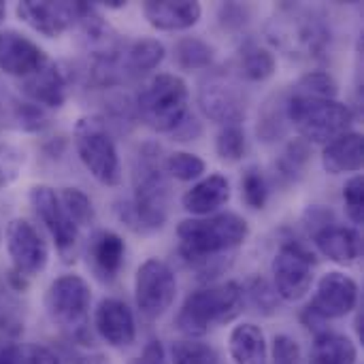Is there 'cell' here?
<instances>
[{
    "mask_svg": "<svg viewBox=\"0 0 364 364\" xmlns=\"http://www.w3.org/2000/svg\"><path fill=\"white\" fill-rule=\"evenodd\" d=\"M17 17L43 36H60L77 21H83L92 11L87 2H36L23 0L17 4Z\"/></svg>",
    "mask_w": 364,
    "mask_h": 364,
    "instance_id": "obj_13",
    "label": "cell"
},
{
    "mask_svg": "<svg viewBox=\"0 0 364 364\" xmlns=\"http://www.w3.org/2000/svg\"><path fill=\"white\" fill-rule=\"evenodd\" d=\"M77 364H102V363H100V358H81Z\"/></svg>",
    "mask_w": 364,
    "mask_h": 364,
    "instance_id": "obj_45",
    "label": "cell"
},
{
    "mask_svg": "<svg viewBox=\"0 0 364 364\" xmlns=\"http://www.w3.org/2000/svg\"><path fill=\"white\" fill-rule=\"evenodd\" d=\"M0 364H60V358L38 343H0Z\"/></svg>",
    "mask_w": 364,
    "mask_h": 364,
    "instance_id": "obj_29",
    "label": "cell"
},
{
    "mask_svg": "<svg viewBox=\"0 0 364 364\" xmlns=\"http://www.w3.org/2000/svg\"><path fill=\"white\" fill-rule=\"evenodd\" d=\"M364 139L360 132H346L331 141L322 151V166L331 175L358 173L363 168Z\"/></svg>",
    "mask_w": 364,
    "mask_h": 364,
    "instance_id": "obj_23",
    "label": "cell"
},
{
    "mask_svg": "<svg viewBox=\"0 0 364 364\" xmlns=\"http://www.w3.org/2000/svg\"><path fill=\"white\" fill-rule=\"evenodd\" d=\"M190 92L181 77L160 73L151 77L136 94V111L145 126L156 132H175V128L190 115Z\"/></svg>",
    "mask_w": 364,
    "mask_h": 364,
    "instance_id": "obj_6",
    "label": "cell"
},
{
    "mask_svg": "<svg viewBox=\"0 0 364 364\" xmlns=\"http://www.w3.org/2000/svg\"><path fill=\"white\" fill-rule=\"evenodd\" d=\"M307 162H309V143L303 139H294L292 143H288V147L275 162L277 177L284 183H292L303 175Z\"/></svg>",
    "mask_w": 364,
    "mask_h": 364,
    "instance_id": "obj_30",
    "label": "cell"
},
{
    "mask_svg": "<svg viewBox=\"0 0 364 364\" xmlns=\"http://www.w3.org/2000/svg\"><path fill=\"white\" fill-rule=\"evenodd\" d=\"M126 256L124 239L113 230H98L87 241V264L100 282H113Z\"/></svg>",
    "mask_w": 364,
    "mask_h": 364,
    "instance_id": "obj_19",
    "label": "cell"
},
{
    "mask_svg": "<svg viewBox=\"0 0 364 364\" xmlns=\"http://www.w3.org/2000/svg\"><path fill=\"white\" fill-rule=\"evenodd\" d=\"M213 53L215 49L207 41L196 38V36H186L177 41L175 45V60L186 70H200V68L211 66Z\"/></svg>",
    "mask_w": 364,
    "mask_h": 364,
    "instance_id": "obj_28",
    "label": "cell"
},
{
    "mask_svg": "<svg viewBox=\"0 0 364 364\" xmlns=\"http://www.w3.org/2000/svg\"><path fill=\"white\" fill-rule=\"evenodd\" d=\"M200 111L224 126H239L245 119V98L237 83L222 75L209 77L198 90Z\"/></svg>",
    "mask_w": 364,
    "mask_h": 364,
    "instance_id": "obj_15",
    "label": "cell"
},
{
    "mask_svg": "<svg viewBox=\"0 0 364 364\" xmlns=\"http://www.w3.org/2000/svg\"><path fill=\"white\" fill-rule=\"evenodd\" d=\"M64 211L68 213V218L73 220V224L77 228H83V226H92L94 224V207H92V200L90 196L79 190V188H62L60 194H58Z\"/></svg>",
    "mask_w": 364,
    "mask_h": 364,
    "instance_id": "obj_31",
    "label": "cell"
},
{
    "mask_svg": "<svg viewBox=\"0 0 364 364\" xmlns=\"http://www.w3.org/2000/svg\"><path fill=\"white\" fill-rule=\"evenodd\" d=\"M250 296H252L254 305H256L260 311H264V314L275 311L277 294H275V290H271V288H269V284H267L262 277L252 279V284H250Z\"/></svg>",
    "mask_w": 364,
    "mask_h": 364,
    "instance_id": "obj_40",
    "label": "cell"
},
{
    "mask_svg": "<svg viewBox=\"0 0 364 364\" xmlns=\"http://www.w3.org/2000/svg\"><path fill=\"white\" fill-rule=\"evenodd\" d=\"M141 9L147 23L162 32L188 30L196 26L203 15V6L194 0H147Z\"/></svg>",
    "mask_w": 364,
    "mask_h": 364,
    "instance_id": "obj_18",
    "label": "cell"
},
{
    "mask_svg": "<svg viewBox=\"0 0 364 364\" xmlns=\"http://www.w3.org/2000/svg\"><path fill=\"white\" fill-rule=\"evenodd\" d=\"M47 62L43 49L15 30L0 32V70L11 77H30Z\"/></svg>",
    "mask_w": 364,
    "mask_h": 364,
    "instance_id": "obj_17",
    "label": "cell"
},
{
    "mask_svg": "<svg viewBox=\"0 0 364 364\" xmlns=\"http://www.w3.org/2000/svg\"><path fill=\"white\" fill-rule=\"evenodd\" d=\"M294 94H303V96H320V98H337L339 85L335 81V77L326 70H309L305 73L294 85L292 90Z\"/></svg>",
    "mask_w": 364,
    "mask_h": 364,
    "instance_id": "obj_33",
    "label": "cell"
},
{
    "mask_svg": "<svg viewBox=\"0 0 364 364\" xmlns=\"http://www.w3.org/2000/svg\"><path fill=\"white\" fill-rule=\"evenodd\" d=\"M364 183L363 175H354L352 179L346 181L343 186V203H346V211L348 218L352 220V224L360 226L364 220V205H363Z\"/></svg>",
    "mask_w": 364,
    "mask_h": 364,
    "instance_id": "obj_38",
    "label": "cell"
},
{
    "mask_svg": "<svg viewBox=\"0 0 364 364\" xmlns=\"http://www.w3.org/2000/svg\"><path fill=\"white\" fill-rule=\"evenodd\" d=\"M177 296V277L173 269L158 260H145L134 275V301L145 320L162 318Z\"/></svg>",
    "mask_w": 364,
    "mask_h": 364,
    "instance_id": "obj_9",
    "label": "cell"
},
{
    "mask_svg": "<svg viewBox=\"0 0 364 364\" xmlns=\"http://www.w3.org/2000/svg\"><path fill=\"white\" fill-rule=\"evenodd\" d=\"M30 205L34 213L38 215V220L45 224V228L49 230L51 239L55 241L60 256L66 262H70L77 252L79 228L73 224V220L64 211L55 190H51L49 186H34L30 190Z\"/></svg>",
    "mask_w": 364,
    "mask_h": 364,
    "instance_id": "obj_14",
    "label": "cell"
},
{
    "mask_svg": "<svg viewBox=\"0 0 364 364\" xmlns=\"http://www.w3.org/2000/svg\"><path fill=\"white\" fill-rule=\"evenodd\" d=\"M215 151L226 162H239L245 154V132L241 126H224L215 139Z\"/></svg>",
    "mask_w": 364,
    "mask_h": 364,
    "instance_id": "obj_36",
    "label": "cell"
},
{
    "mask_svg": "<svg viewBox=\"0 0 364 364\" xmlns=\"http://www.w3.org/2000/svg\"><path fill=\"white\" fill-rule=\"evenodd\" d=\"M286 102L284 98H277L273 102H267L260 119H258V136L267 143L277 141L286 132Z\"/></svg>",
    "mask_w": 364,
    "mask_h": 364,
    "instance_id": "obj_35",
    "label": "cell"
},
{
    "mask_svg": "<svg viewBox=\"0 0 364 364\" xmlns=\"http://www.w3.org/2000/svg\"><path fill=\"white\" fill-rule=\"evenodd\" d=\"M245 17H247V6H243V4H222V9H220V21L228 28L243 26L247 21Z\"/></svg>",
    "mask_w": 364,
    "mask_h": 364,
    "instance_id": "obj_41",
    "label": "cell"
},
{
    "mask_svg": "<svg viewBox=\"0 0 364 364\" xmlns=\"http://www.w3.org/2000/svg\"><path fill=\"white\" fill-rule=\"evenodd\" d=\"M356 358L354 341L333 331H322L311 348V364H356Z\"/></svg>",
    "mask_w": 364,
    "mask_h": 364,
    "instance_id": "obj_25",
    "label": "cell"
},
{
    "mask_svg": "<svg viewBox=\"0 0 364 364\" xmlns=\"http://www.w3.org/2000/svg\"><path fill=\"white\" fill-rule=\"evenodd\" d=\"M207 164L200 156L190 151H175L164 160V173L177 181H192L205 173Z\"/></svg>",
    "mask_w": 364,
    "mask_h": 364,
    "instance_id": "obj_34",
    "label": "cell"
},
{
    "mask_svg": "<svg viewBox=\"0 0 364 364\" xmlns=\"http://www.w3.org/2000/svg\"><path fill=\"white\" fill-rule=\"evenodd\" d=\"M267 34L275 47L296 60H318L331 43V28L316 9L282 4Z\"/></svg>",
    "mask_w": 364,
    "mask_h": 364,
    "instance_id": "obj_3",
    "label": "cell"
},
{
    "mask_svg": "<svg viewBox=\"0 0 364 364\" xmlns=\"http://www.w3.org/2000/svg\"><path fill=\"white\" fill-rule=\"evenodd\" d=\"M132 203H126L119 218L136 230H158L168 220L171 183L160 160V147L147 143L141 147L132 173Z\"/></svg>",
    "mask_w": 364,
    "mask_h": 364,
    "instance_id": "obj_2",
    "label": "cell"
},
{
    "mask_svg": "<svg viewBox=\"0 0 364 364\" xmlns=\"http://www.w3.org/2000/svg\"><path fill=\"white\" fill-rule=\"evenodd\" d=\"M132 364H168L166 350H164V346L160 341H151V343L145 346L141 356Z\"/></svg>",
    "mask_w": 364,
    "mask_h": 364,
    "instance_id": "obj_42",
    "label": "cell"
},
{
    "mask_svg": "<svg viewBox=\"0 0 364 364\" xmlns=\"http://www.w3.org/2000/svg\"><path fill=\"white\" fill-rule=\"evenodd\" d=\"M2 320H4V318H2V314H0V324H2Z\"/></svg>",
    "mask_w": 364,
    "mask_h": 364,
    "instance_id": "obj_47",
    "label": "cell"
},
{
    "mask_svg": "<svg viewBox=\"0 0 364 364\" xmlns=\"http://www.w3.org/2000/svg\"><path fill=\"white\" fill-rule=\"evenodd\" d=\"M171 363L173 364H220L218 352L203 343V341H194V339H183V341H175L171 346Z\"/></svg>",
    "mask_w": 364,
    "mask_h": 364,
    "instance_id": "obj_32",
    "label": "cell"
},
{
    "mask_svg": "<svg viewBox=\"0 0 364 364\" xmlns=\"http://www.w3.org/2000/svg\"><path fill=\"white\" fill-rule=\"evenodd\" d=\"M241 194L243 200L247 203V207L252 209H264L267 200H269V183L262 175V171L258 168H247L243 179H241Z\"/></svg>",
    "mask_w": 364,
    "mask_h": 364,
    "instance_id": "obj_37",
    "label": "cell"
},
{
    "mask_svg": "<svg viewBox=\"0 0 364 364\" xmlns=\"http://www.w3.org/2000/svg\"><path fill=\"white\" fill-rule=\"evenodd\" d=\"M230 200V183L224 175L213 173L194 183L183 196L181 207L192 215H209Z\"/></svg>",
    "mask_w": 364,
    "mask_h": 364,
    "instance_id": "obj_22",
    "label": "cell"
},
{
    "mask_svg": "<svg viewBox=\"0 0 364 364\" xmlns=\"http://www.w3.org/2000/svg\"><path fill=\"white\" fill-rule=\"evenodd\" d=\"M23 92L38 105L49 109H60L68 98V81L64 70L47 60L36 73L23 79Z\"/></svg>",
    "mask_w": 364,
    "mask_h": 364,
    "instance_id": "obj_21",
    "label": "cell"
},
{
    "mask_svg": "<svg viewBox=\"0 0 364 364\" xmlns=\"http://www.w3.org/2000/svg\"><path fill=\"white\" fill-rule=\"evenodd\" d=\"M164 55H166V49L158 38H139L122 51L124 73H130V75L149 73L162 64Z\"/></svg>",
    "mask_w": 364,
    "mask_h": 364,
    "instance_id": "obj_26",
    "label": "cell"
},
{
    "mask_svg": "<svg viewBox=\"0 0 364 364\" xmlns=\"http://www.w3.org/2000/svg\"><path fill=\"white\" fill-rule=\"evenodd\" d=\"M200 124L196 122V117H192V115H188L177 128H175V132H173V136H175V141H194L196 136H200Z\"/></svg>",
    "mask_w": 364,
    "mask_h": 364,
    "instance_id": "obj_43",
    "label": "cell"
},
{
    "mask_svg": "<svg viewBox=\"0 0 364 364\" xmlns=\"http://www.w3.org/2000/svg\"><path fill=\"white\" fill-rule=\"evenodd\" d=\"M275 294L288 303H296L307 296L314 284V254H309L301 243L286 241L277 250L273 264Z\"/></svg>",
    "mask_w": 364,
    "mask_h": 364,
    "instance_id": "obj_10",
    "label": "cell"
},
{
    "mask_svg": "<svg viewBox=\"0 0 364 364\" xmlns=\"http://www.w3.org/2000/svg\"><path fill=\"white\" fill-rule=\"evenodd\" d=\"M273 363L275 364H301V348L288 335H277L273 339Z\"/></svg>",
    "mask_w": 364,
    "mask_h": 364,
    "instance_id": "obj_39",
    "label": "cell"
},
{
    "mask_svg": "<svg viewBox=\"0 0 364 364\" xmlns=\"http://www.w3.org/2000/svg\"><path fill=\"white\" fill-rule=\"evenodd\" d=\"M75 149L90 175L102 186L122 181V164L109 126L98 115H85L75 124Z\"/></svg>",
    "mask_w": 364,
    "mask_h": 364,
    "instance_id": "obj_8",
    "label": "cell"
},
{
    "mask_svg": "<svg viewBox=\"0 0 364 364\" xmlns=\"http://www.w3.org/2000/svg\"><path fill=\"white\" fill-rule=\"evenodd\" d=\"M358 305V284L339 271H331L322 275L318 282L316 294L309 303V307L303 314V320L307 326L320 324L326 320H339L352 314Z\"/></svg>",
    "mask_w": 364,
    "mask_h": 364,
    "instance_id": "obj_11",
    "label": "cell"
},
{
    "mask_svg": "<svg viewBox=\"0 0 364 364\" xmlns=\"http://www.w3.org/2000/svg\"><path fill=\"white\" fill-rule=\"evenodd\" d=\"M4 15H6V4L0 2V23H2V19H4Z\"/></svg>",
    "mask_w": 364,
    "mask_h": 364,
    "instance_id": "obj_46",
    "label": "cell"
},
{
    "mask_svg": "<svg viewBox=\"0 0 364 364\" xmlns=\"http://www.w3.org/2000/svg\"><path fill=\"white\" fill-rule=\"evenodd\" d=\"M90 303L92 290L81 275H62L45 292V311L49 320L73 341H90Z\"/></svg>",
    "mask_w": 364,
    "mask_h": 364,
    "instance_id": "obj_7",
    "label": "cell"
},
{
    "mask_svg": "<svg viewBox=\"0 0 364 364\" xmlns=\"http://www.w3.org/2000/svg\"><path fill=\"white\" fill-rule=\"evenodd\" d=\"M311 237H314V243L320 250V254L337 264H343V267L354 264L360 258L363 241H360L358 232L348 226H339L335 220L316 228L311 232Z\"/></svg>",
    "mask_w": 364,
    "mask_h": 364,
    "instance_id": "obj_20",
    "label": "cell"
},
{
    "mask_svg": "<svg viewBox=\"0 0 364 364\" xmlns=\"http://www.w3.org/2000/svg\"><path fill=\"white\" fill-rule=\"evenodd\" d=\"M228 352L235 364H269L267 339L260 326L243 322L228 337Z\"/></svg>",
    "mask_w": 364,
    "mask_h": 364,
    "instance_id": "obj_24",
    "label": "cell"
},
{
    "mask_svg": "<svg viewBox=\"0 0 364 364\" xmlns=\"http://www.w3.org/2000/svg\"><path fill=\"white\" fill-rule=\"evenodd\" d=\"M286 102V117L307 143L328 145L337 136L350 132L354 113L337 98L303 96L290 92Z\"/></svg>",
    "mask_w": 364,
    "mask_h": 364,
    "instance_id": "obj_4",
    "label": "cell"
},
{
    "mask_svg": "<svg viewBox=\"0 0 364 364\" xmlns=\"http://www.w3.org/2000/svg\"><path fill=\"white\" fill-rule=\"evenodd\" d=\"M250 237V224L237 213H218L207 218H190L177 226L179 254L196 271L218 277L222 256L241 247Z\"/></svg>",
    "mask_w": 364,
    "mask_h": 364,
    "instance_id": "obj_1",
    "label": "cell"
},
{
    "mask_svg": "<svg viewBox=\"0 0 364 364\" xmlns=\"http://www.w3.org/2000/svg\"><path fill=\"white\" fill-rule=\"evenodd\" d=\"M275 55L258 43H245L239 51V70L247 81H267L275 73Z\"/></svg>",
    "mask_w": 364,
    "mask_h": 364,
    "instance_id": "obj_27",
    "label": "cell"
},
{
    "mask_svg": "<svg viewBox=\"0 0 364 364\" xmlns=\"http://www.w3.org/2000/svg\"><path fill=\"white\" fill-rule=\"evenodd\" d=\"M356 333L363 339V314H358V318H356Z\"/></svg>",
    "mask_w": 364,
    "mask_h": 364,
    "instance_id": "obj_44",
    "label": "cell"
},
{
    "mask_svg": "<svg viewBox=\"0 0 364 364\" xmlns=\"http://www.w3.org/2000/svg\"><path fill=\"white\" fill-rule=\"evenodd\" d=\"M94 328L111 348H128L136 339V322L130 307L119 299H102L94 311Z\"/></svg>",
    "mask_w": 364,
    "mask_h": 364,
    "instance_id": "obj_16",
    "label": "cell"
},
{
    "mask_svg": "<svg viewBox=\"0 0 364 364\" xmlns=\"http://www.w3.org/2000/svg\"><path fill=\"white\" fill-rule=\"evenodd\" d=\"M243 305L245 290L237 282L196 290L183 301L177 314V328L190 339L203 337L209 333V328L235 320L243 311Z\"/></svg>",
    "mask_w": 364,
    "mask_h": 364,
    "instance_id": "obj_5",
    "label": "cell"
},
{
    "mask_svg": "<svg viewBox=\"0 0 364 364\" xmlns=\"http://www.w3.org/2000/svg\"><path fill=\"white\" fill-rule=\"evenodd\" d=\"M4 239L15 275H19L21 279H30L45 271L49 262V247L28 220H11Z\"/></svg>",
    "mask_w": 364,
    "mask_h": 364,
    "instance_id": "obj_12",
    "label": "cell"
}]
</instances>
